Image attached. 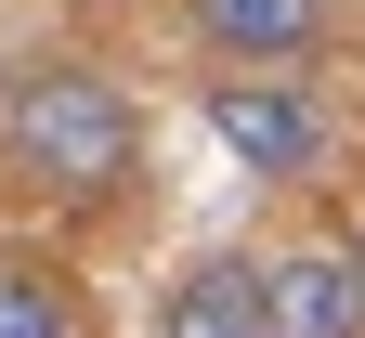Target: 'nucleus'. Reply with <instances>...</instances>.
Wrapping results in <instances>:
<instances>
[{"label": "nucleus", "instance_id": "39448f33", "mask_svg": "<svg viewBox=\"0 0 365 338\" xmlns=\"http://www.w3.org/2000/svg\"><path fill=\"white\" fill-rule=\"evenodd\" d=\"M157 338H274V300H261V260H196L170 286Z\"/></svg>", "mask_w": 365, "mask_h": 338}, {"label": "nucleus", "instance_id": "0eeeda50", "mask_svg": "<svg viewBox=\"0 0 365 338\" xmlns=\"http://www.w3.org/2000/svg\"><path fill=\"white\" fill-rule=\"evenodd\" d=\"M352 273H365V248H352Z\"/></svg>", "mask_w": 365, "mask_h": 338}, {"label": "nucleus", "instance_id": "20e7f679", "mask_svg": "<svg viewBox=\"0 0 365 338\" xmlns=\"http://www.w3.org/2000/svg\"><path fill=\"white\" fill-rule=\"evenodd\" d=\"M261 300H274V338H365V273H352V248L261 260Z\"/></svg>", "mask_w": 365, "mask_h": 338}, {"label": "nucleus", "instance_id": "f03ea898", "mask_svg": "<svg viewBox=\"0 0 365 338\" xmlns=\"http://www.w3.org/2000/svg\"><path fill=\"white\" fill-rule=\"evenodd\" d=\"M209 130L248 157V182H313V169H327V143H339V117L313 105L300 78H274V65L209 78Z\"/></svg>", "mask_w": 365, "mask_h": 338}, {"label": "nucleus", "instance_id": "423d86ee", "mask_svg": "<svg viewBox=\"0 0 365 338\" xmlns=\"http://www.w3.org/2000/svg\"><path fill=\"white\" fill-rule=\"evenodd\" d=\"M0 338H91L78 273H53V260H0Z\"/></svg>", "mask_w": 365, "mask_h": 338}, {"label": "nucleus", "instance_id": "7ed1b4c3", "mask_svg": "<svg viewBox=\"0 0 365 338\" xmlns=\"http://www.w3.org/2000/svg\"><path fill=\"white\" fill-rule=\"evenodd\" d=\"M339 26V0H196V39L222 65H313Z\"/></svg>", "mask_w": 365, "mask_h": 338}, {"label": "nucleus", "instance_id": "f257e3e1", "mask_svg": "<svg viewBox=\"0 0 365 338\" xmlns=\"http://www.w3.org/2000/svg\"><path fill=\"white\" fill-rule=\"evenodd\" d=\"M0 169L39 182L53 208H118L144 169V105L91 53H26L0 65Z\"/></svg>", "mask_w": 365, "mask_h": 338}]
</instances>
